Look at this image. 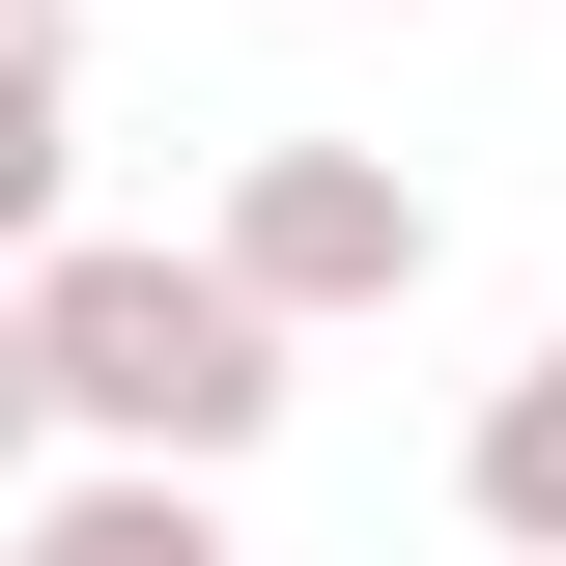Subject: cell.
I'll return each mask as SVG.
<instances>
[{"instance_id":"cell-1","label":"cell","mask_w":566,"mask_h":566,"mask_svg":"<svg viewBox=\"0 0 566 566\" xmlns=\"http://www.w3.org/2000/svg\"><path fill=\"white\" fill-rule=\"evenodd\" d=\"M29 368H57V453H114V482H227L283 424V312L227 255H142V227L29 255Z\"/></svg>"},{"instance_id":"cell-2","label":"cell","mask_w":566,"mask_h":566,"mask_svg":"<svg viewBox=\"0 0 566 566\" xmlns=\"http://www.w3.org/2000/svg\"><path fill=\"white\" fill-rule=\"evenodd\" d=\"M227 283H255L283 340H340V312H424V255H453V199H424L397 142H255L227 170V227H199Z\"/></svg>"},{"instance_id":"cell-3","label":"cell","mask_w":566,"mask_h":566,"mask_svg":"<svg viewBox=\"0 0 566 566\" xmlns=\"http://www.w3.org/2000/svg\"><path fill=\"white\" fill-rule=\"evenodd\" d=\"M453 510H482L510 566H566V312L482 368V424H453Z\"/></svg>"},{"instance_id":"cell-4","label":"cell","mask_w":566,"mask_h":566,"mask_svg":"<svg viewBox=\"0 0 566 566\" xmlns=\"http://www.w3.org/2000/svg\"><path fill=\"white\" fill-rule=\"evenodd\" d=\"M0 566H227V482H114V453H85V482L0 510Z\"/></svg>"},{"instance_id":"cell-5","label":"cell","mask_w":566,"mask_h":566,"mask_svg":"<svg viewBox=\"0 0 566 566\" xmlns=\"http://www.w3.org/2000/svg\"><path fill=\"white\" fill-rule=\"evenodd\" d=\"M57 170H85L57 142V0H0V283L57 255Z\"/></svg>"},{"instance_id":"cell-6","label":"cell","mask_w":566,"mask_h":566,"mask_svg":"<svg viewBox=\"0 0 566 566\" xmlns=\"http://www.w3.org/2000/svg\"><path fill=\"white\" fill-rule=\"evenodd\" d=\"M0 482H57V368H29V283H0Z\"/></svg>"}]
</instances>
